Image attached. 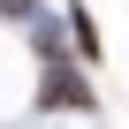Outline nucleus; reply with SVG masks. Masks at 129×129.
Listing matches in <instances>:
<instances>
[{"instance_id":"1","label":"nucleus","mask_w":129,"mask_h":129,"mask_svg":"<svg viewBox=\"0 0 129 129\" xmlns=\"http://www.w3.org/2000/svg\"><path fill=\"white\" fill-rule=\"evenodd\" d=\"M38 106H46V114H53V106H76V114H91V106H99V91L84 84V69H69V61L53 53V61H46V76H38Z\"/></svg>"},{"instance_id":"2","label":"nucleus","mask_w":129,"mask_h":129,"mask_svg":"<svg viewBox=\"0 0 129 129\" xmlns=\"http://www.w3.org/2000/svg\"><path fill=\"white\" fill-rule=\"evenodd\" d=\"M69 38L84 53H99V30H91V8H84V0H69Z\"/></svg>"}]
</instances>
